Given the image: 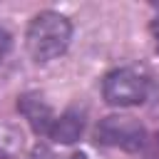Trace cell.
I'll return each instance as SVG.
<instances>
[{
	"label": "cell",
	"mask_w": 159,
	"mask_h": 159,
	"mask_svg": "<svg viewBox=\"0 0 159 159\" xmlns=\"http://www.w3.org/2000/svg\"><path fill=\"white\" fill-rule=\"evenodd\" d=\"M22 147V132H17L12 124L0 122V154H15Z\"/></svg>",
	"instance_id": "cell-6"
},
{
	"label": "cell",
	"mask_w": 159,
	"mask_h": 159,
	"mask_svg": "<svg viewBox=\"0 0 159 159\" xmlns=\"http://www.w3.org/2000/svg\"><path fill=\"white\" fill-rule=\"evenodd\" d=\"M149 30H152V35H154V45H157V52H159V17L152 22V27H149Z\"/></svg>",
	"instance_id": "cell-9"
},
{
	"label": "cell",
	"mask_w": 159,
	"mask_h": 159,
	"mask_svg": "<svg viewBox=\"0 0 159 159\" xmlns=\"http://www.w3.org/2000/svg\"><path fill=\"white\" fill-rule=\"evenodd\" d=\"M70 40H72V22L55 10L37 12L25 32V45L35 62H50L60 57L67 50Z\"/></svg>",
	"instance_id": "cell-1"
},
{
	"label": "cell",
	"mask_w": 159,
	"mask_h": 159,
	"mask_svg": "<svg viewBox=\"0 0 159 159\" xmlns=\"http://www.w3.org/2000/svg\"><path fill=\"white\" fill-rule=\"evenodd\" d=\"M70 159H89V157H87V154H82V152H77V154H72Z\"/></svg>",
	"instance_id": "cell-10"
},
{
	"label": "cell",
	"mask_w": 159,
	"mask_h": 159,
	"mask_svg": "<svg viewBox=\"0 0 159 159\" xmlns=\"http://www.w3.org/2000/svg\"><path fill=\"white\" fill-rule=\"evenodd\" d=\"M149 94V80L134 67L112 70L102 82V97L112 107H134L142 104Z\"/></svg>",
	"instance_id": "cell-2"
},
{
	"label": "cell",
	"mask_w": 159,
	"mask_h": 159,
	"mask_svg": "<svg viewBox=\"0 0 159 159\" xmlns=\"http://www.w3.org/2000/svg\"><path fill=\"white\" fill-rule=\"evenodd\" d=\"M94 139L102 147H114L124 152H142L147 142V129L139 119L129 114H109L99 119L94 129Z\"/></svg>",
	"instance_id": "cell-3"
},
{
	"label": "cell",
	"mask_w": 159,
	"mask_h": 159,
	"mask_svg": "<svg viewBox=\"0 0 159 159\" xmlns=\"http://www.w3.org/2000/svg\"><path fill=\"white\" fill-rule=\"evenodd\" d=\"M17 109H20V114L30 122V127L37 132V134H50V129H52V122H55V112H52V107L45 102V97L42 94H37V92H25V94H20L17 97Z\"/></svg>",
	"instance_id": "cell-4"
},
{
	"label": "cell",
	"mask_w": 159,
	"mask_h": 159,
	"mask_svg": "<svg viewBox=\"0 0 159 159\" xmlns=\"http://www.w3.org/2000/svg\"><path fill=\"white\" fill-rule=\"evenodd\" d=\"M142 157L144 159H159V132H154L152 137H147V142L142 147Z\"/></svg>",
	"instance_id": "cell-7"
},
{
	"label": "cell",
	"mask_w": 159,
	"mask_h": 159,
	"mask_svg": "<svg viewBox=\"0 0 159 159\" xmlns=\"http://www.w3.org/2000/svg\"><path fill=\"white\" fill-rule=\"evenodd\" d=\"M84 132V112L80 109H67L60 117H55L52 129H50V139H55L57 144H75Z\"/></svg>",
	"instance_id": "cell-5"
},
{
	"label": "cell",
	"mask_w": 159,
	"mask_h": 159,
	"mask_svg": "<svg viewBox=\"0 0 159 159\" xmlns=\"http://www.w3.org/2000/svg\"><path fill=\"white\" fill-rule=\"evenodd\" d=\"M10 45H12V37H10V32H5L2 27H0V60L10 52Z\"/></svg>",
	"instance_id": "cell-8"
}]
</instances>
